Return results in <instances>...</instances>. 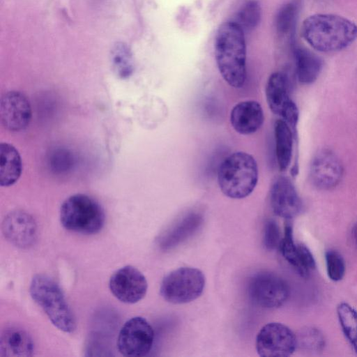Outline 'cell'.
Masks as SVG:
<instances>
[{"label":"cell","mask_w":357,"mask_h":357,"mask_svg":"<svg viewBox=\"0 0 357 357\" xmlns=\"http://www.w3.org/2000/svg\"><path fill=\"white\" fill-rule=\"evenodd\" d=\"M301 36L314 50L335 52L349 47L357 40V24L338 15L316 13L303 22Z\"/></svg>","instance_id":"6da1fadb"},{"label":"cell","mask_w":357,"mask_h":357,"mask_svg":"<svg viewBox=\"0 0 357 357\" xmlns=\"http://www.w3.org/2000/svg\"><path fill=\"white\" fill-rule=\"evenodd\" d=\"M215 57L225 81L239 89L246 80V45L244 31L234 22L222 24L215 39Z\"/></svg>","instance_id":"7a4b0ae2"},{"label":"cell","mask_w":357,"mask_h":357,"mask_svg":"<svg viewBox=\"0 0 357 357\" xmlns=\"http://www.w3.org/2000/svg\"><path fill=\"white\" fill-rule=\"evenodd\" d=\"M258 181V167L249 153L238 151L229 155L220 164L218 182L222 193L231 199L249 196Z\"/></svg>","instance_id":"3957f363"},{"label":"cell","mask_w":357,"mask_h":357,"mask_svg":"<svg viewBox=\"0 0 357 357\" xmlns=\"http://www.w3.org/2000/svg\"><path fill=\"white\" fill-rule=\"evenodd\" d=\"M29 293L52 324L65 333H73L76 321L59 285L50 277L37 274L31 280Z\"/></svg>","instance_id":"277c9868"},{"label":"cell","mask_w":357,"mask_h":357,"mask_svg":"<svg viewBox=\"0 0 357 357\" xmlns=\"http://www.w3.org/2000/svg\"><path fill=\"white\" fill-rule=\"evenodd\" d=\"M105 220L101 206L86 195H71L61 206V223L70 231L82 234H97L102 229Z\"/></svg>","instance_id":"5b68a950"},{"label":"cell","mask_w":357,"mask_h":357,"mask_svg":"<svg viewBox=\"0 0 357 357\" xmlns=\"http://www.w3.org/2000/svg\"><path fill=\"white\" fill-rule=\"evenodd\" d=\"M205 277L199 269L181 267L166 275L162 280L160 293L167 302L185 304L199 298L205 287Z\"/></svg>","instance_id":"8992f818"},{"label":"cell","mask_w":357,"mask_h":357,"mask_svg":"<svg viewBox=\"0 0 357 357\" xmlns=\"http://www.w3.org/2000/svg\"><path fill=\"white\" fill-rule=\"evenodd\" d=\"M252 301L264 308L274 309L283 305L289 296L286 281L270 271H260L250 280L248 288Z\"/></svg>","instance_id":"52a82bcc"},{"label":"cell","mask_w":357,"mask_h":357,"mask_svg":"<svg viewBox=\"0 0 357 357\" xmlns=\"http://www.w3.org/2000/svg\"><path fill=\"white\" fill-rule=\"evenodd\" d=\"M153 341L154 331L149 321L142 317H135L121 328L117 348L124 356L142 357L149 353Z\"/></svg>","instance_id":"ba28073f"},{"label":"cell","mask_w":357,"mask_h":357,"mask_svg":"<svg viewBox=\"0 0 357 357\" xmlns=\"http://www.w3.org/2000/svg\"><path fill=\"white\" fill-rule=\"evenodd\" d=\"M255 347L261 357L289 356L297 347V337L284 324L271 322L264 325L257 333Z\"/></svg>","instance_id":"9c48e42d"},{"label":"cell","mask_w":357,"mask_h":357,"mask_svg":"<svg viewBox=\"0 0 357 357\" xmlns=\"http://www.w3.org/2000/svg\"><path fill=\"white\" fill-rule=\"evenodd\" d=\"M289 89L288 76L282 72H275L267 81L265 93L271 110L280 116L295 132L298 121V109L290 98Z\"/></svg>","instance_id":"30bf717a"},{"label":"cell","mask_w":357,"mask_h":357,"mask_svg":"<svg viewBox=\"0 0 357 357\" xmlns=\"http://www.w3.org/2000/svg\"><path fill=\"white\" fill-rule=\"evenodd\" d=\"M109 287L118 300L124 303L133 304L145 296L148 283L145 276L137 268L128 265L112 275Z\"/></svg>","instance_id":"8fae6325"},{"label":"cell","mask_w":357,"mask_h":357,"mask_svg":"<svg viewBox=\"0 0 357 357\" xmlns=\"http://www.w3.org/2000/svg\"><path fill=\"white\" fill-rule=\"evenodd\" d=\"M1 227L7 241L17 248L28 249L36 241V223L33 217L24 211L15 210L8 213Z\"/></svg>","instance_id":"7c38bea8"},{"label":"cell","mask_w":357,"mask_h":357,"mask_svg":"<svg viewBox=\"0 0 357 357\" xmlns=\"http://www.w3.org/2000/svg\"><path fill=\"white\" fill-rule=\"evenodd\" d=\"M0 115L1 123L7 130L13 132L24 130L32 116L28 98L20 91L6 93L1 99Z\"/></svg>","instance_id":"4fadbf2b"},{"label":"cell","mask_w":357,"mask_h":357,"mask_svg":"<svg viewBox=\"0 0 357 357\" xmlns=\"http://www.w3.org/2000/svg\"><path fill=\"white\" fill-rule=\"evenodd\" d=\"M343 167L338 157L331 150L321 149L313 157L310 169L312 184L320 190H330L338 185Z\"/></svg>","instance_id":"5bb4252c"},{"label":"cell","mask_w":357,"mask_h":357,"mask_svg":"<svg viewBox=\"0 0 357 357\" xmlns=\"http://www.w3.org/2000/svg\"><path fill=\"white\" fill-rule=\"evenodd\" d=\"M270 204L274 213L286 220L296 217L302 208V202L294 185L284 176L276 178L273 183Z\"/></svg>","instance_id":"9a60e30c"},{"label":"cell","mask_w":357,"mask_h":357,"mask_svg":"<svg viewBox=\"0 0 357 357\" xmlns=\"http://www.w3.org/2000/svg\"><path fill=\"white\" fill-rule=\"evenodd\" d=\"M264 115L261 105L255 100H244L236 104L230 113V123L239 134L248 135L262 126Z\"/></svg>","instance_id":"2e32d148"},{"label":"cell","mask_w":357,"mask_h":357,"mask_svg":"<svg viewBox=\"0 0 357 357\" xmlns=\"http://www.w3.org/2000/svg\"><path fill=\"white\" fill-rule=\"evenodd\" d=\"M34 351V344L28 333L20 327L10 326L1 331V357H29Z\"/></svg>","instance_id":"e0dca14e"},{"label":"cell","mask_w":357,"mask_h":357,"mask_svg":"<svg viewBox=\"0 0 357 357\" xmlns=\"http://www.w3.org/2000/svg\"><path fill=\"white\" fill-rule=\"evenodd\" d=\"M296 75L303 84L313 83L320 75L323 61L314 52L300 47L294 49Z\"/></svg>","instance_id":"ac0fdd59"},{"label":"cell","mask_w":357,"mask_h":357,"mask_svg":"<svg viewBox=\"0 0 357 357\" xmlns=\"http://www.w3.org/2000/svg\"><path fill=\"white\" fill-rule=\"evenodd\" d=\"M22 163L17 150L6 142L0 146V184L8 187L13 185L20 177Z\"/></svg>","instance_id":"d6986e66"},{"label":"cell","mask_w":357,"mask_h":357,"mask_svg":"<svg viewBox=\"0 0 357 357\" xmlns=\"http://www.w3.org/2000/svg\"><path fill=\"white\" fill-rule=\"evenodd\" d=\"M274 133L278 165L281 171H284L291 163L294 132L283 119H279L275 123Z\"/></svg>","instance_id":"ffe728a7"},{"label":"cell","mask_w":357,"mask_h":357,"mask_svg":"<svg viewBox=\"0 0 357 357\" xmlns=\"http://www.w3.org/2000/svg\"><path fill=\"white\" fill-rule=\"evenodd\" d=\"M337 314L342 331L357 355V310L348 303H341Z\"/></svg>","instance_id":"44dd1931"},{"label":"cell","mask_w":357,"mask_h":357,"mask_svg":"<svg viewBox=\"0 0 357 357\" xmlns=\"http://www.w3.org/2000/svg\"><path fill=\"white\" fill-rule=\"evenodd\" d=\"M261 16L260 4L256 1H248L240 8L234 21L243 31L254 29L259 23Z\"/></svg>","instance_id":"7402d4cb"},{"label":"cell","mask_w":357,"mask_h":357,"mask_svg":"<svg viewBox=\"0 0 357 357\" xmlns=\"http://www.w3.org/2000/svg\"><path fill=\"white\" fill-rule=\"evenodd\" d=\"M279 248L285 260L300 273L298 244L294 243L292 227L289 222L285 225L284 235L281 239Z\"/></svg>","instance_id":"603a6c76"},{"label":"cell","mask_w":357,"mask_h":357,"mask_svg":"<svg viewBox=\"0 0 357 357\" xmlns=\"http://www.w3.org/2000/svg\"><path fill=\"white\" fill-rule=\"evenodd\" d=\"M112 61L116 74L121 78L128 77L133 66L131 52L123 43H117L112 52Z\"/></svg>","instance_id":"cb8c5ba5"},{"label":"cell","mask_w":357,"mask_h":357,"mask_svg":"<svg viewBox=\"0 0 357 357\" xmlns=\"http://www.w3.org/2000/svg\"><path fill=\"white\" fill-rule=\"evenodd\" d=\"M299 4L291 1L282 6L275 18V27L278 33L286 35L294 27L298 13Z\"/></svg>","instance_id":"d4e9b609"},{"label":"cell","mask_w":357,"mask_h":357,"mask_svg":"<svg viewBox=\"0 0 357 357\" xmlns=\"http://www.w3.org/2000/svg\"><path fill=\"white\" fill-rule=\"evenodd\" d=\"M297 337V345L310 353L321 351L325 346V339L317 328L307 327L301 331Z\"/></svg>","instance_id":"484cf974"},{"label":"cell","mask_w":357,"mask_h":357,"mask_svg":"<svg viewBox=\"0 0 357 357\" xmlns=\"http://www.w3.org/2000/svg\"><path fill=\"white\" fill-rule=\"evenodd\" d=\"M326 271L328 278L334 281L341 280L345 274V264L341 255L333 250H329L325 255Z\"/></svg>","instance_id":"4316f807"},{"label":"cell","mask_w":357,"mask_h":357,"mask_svg":"<svg viewBox=\"0 0 357 357\" xmlns=\"http://www.w3.org/2000/svg\"><path fill=\"white\" fill-rule=\"evenodd\" d=\"M264 244L268 250L279 248L281 239L279 227L273 220H268L264 225Z\"/></svg>","instance_id":"83f0119b"},{"label":"cell","mask_w":357,"mask_h":357,"mask_svg":"<svg viewBox=\"0 0 357 357\" xmlns=\"http://www.w3.org/2000/svg\"><path fill=\"white\" fill-rule=\"evenodd\" d=\"M73 158L65 149H58L53 153L51 165L56 171L68 170L72 165Z\"/></svg>","instance_id":"f1b7e54d"},{"label":"cell","mask_w":357,"mask_h":357,"mask_svg":"<svg viewBox=\"0 0 357 357\" xmlns=\"http://www.w3.org/2000/svg\"><path fill=\"white\" fill-rule=\"evenodd\" d=\"M352 233L354 242L357 246V223L354 225Z\"/></svg>","instance_id":"f546056e"}]
</instances>
